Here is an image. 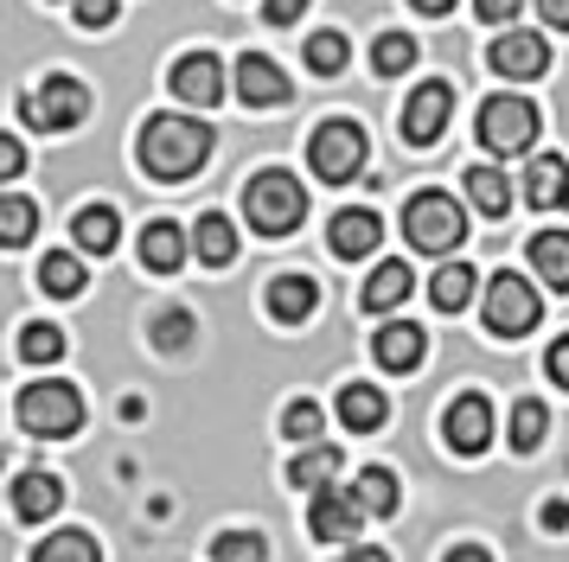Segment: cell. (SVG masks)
I'll return each instance as SVG.
<instances>
[{
    "mask_svg": "<svg viewBox=\"0 0 569 562\" xmlns=\"http://www.w3.org/2000/svg\"><path fill=\"white\" fill-rule=\"evenodd\" d=\"M192 250H199V262H211V269L237 262V224L231 218H218V211H206L199 230H192Z\"/></svg>",
    "mask_w": 569,
    "mask_h": 562,
    "instance_id": "484cf974",
    "label": "cell"
},
{
    "mask_svg": "<svg viewBox=\"0 0 569 562\" xmlns=\"http://www.w3.org/2000/svg\"><path fill=\"white\" fill-rule=\"evenodd\" d=\"M58 505H64V485H58V473H20V480H13V518L46 524Z\"/></svg>",
    "mask_w": 569,
    "mask_h": 562,
    "instance_id": "d6986e66",
    "label": "cell"
},
{
    "mask_svg": "<svg viewBox=\"0 0 569 562\" xmlns=\"http://www.w3.org/2000/svg\"><path fill=\"white\" fill-rule=\"evenodd\" d=\"M543 429H550V415H543V403L538 397H525V403H512V448L518 454H531L543 441Z\"/></svg>",
    "mask_w": 569,
    "mask_h": 562,
    "instance_id": "d590c367",
    "label": "cell"
},
{
    "mask_svg": "<svg viewBox=\"0 0 569 562\" xmlns=\"http://www.w3.org/2000/svg\"><path fill=\"white\" fill-rule=\"evenodd\" d=\"M20 173H27V148H20L13 134H0V185H7V179H20Z\"/></svg>",
    "mask_w": 569,
    "mask_h": 562,
    "instance_id": "60d3db41",
    "label": "cell"
},
{
    "mask_svg": "<svg viewBox=\"0 0 569 562\" xmlns=\"http://www.w3.org/2000/svg\"><path fill=\"white\" fill-rule=\"evenodd\" d=\"M538 13L557 26V32H569V0H538Z\"/></svg>",
    "mask_w": 569,
    "mask_h": 562,
    "instance_id": "f6af8a7d",
    "label": "cell"
},
{
    "mask_svg": "<svg viewBox=\"0 0 569 562\" xmlns=\"http://www.w3.org/2000/svg\"><path fill=\"white\" fill-rule=\"evenodd\" d=\"M441 441H448L455 454H487L492 448V403L480 390H461L455 403L441 409Z\"/></svg>",
    "mask_w": 569,
    "mask_h": 562,
    "instance_id": "30bf717a",
    "label": "cell"
},
{
    "mask_svg": "<svg viewBox=\"0 0 569 562\" xmlns=\"http://www.w3.org/2000/svg\"><path fill=\"white\" fill-rule=\"evenodd\" d=\"M487 64L499 77H543L550 71V39L543 32H506V39H492V51H487Z\"/></svg>",
    "mask_w": 569,
    "mask_h": 562,
    "instance_id": "4fadbf2b",
    "label": "cell"
},
{
    "mask_svg": "<svg viewBox=\"0 0 569 562\" xmlns=\"http://www.w3.org/2000/svg\"><path fill=\"white\" fill-rule=\"evenodd\" d=\"M71 237H78L83 255H109L116 250V237H122V218H116L109 204H83L78 224H71Z\"/></svg>",
    "mask_w": 569,
    "mask_h": 562,
    "instance_id": "d4e9b609",
    "label": "cell"
},
{
    "mask_svg": "<svg viewBox=\"0 0 569 562\" xmlns=\"http://www.w3.org/2000/svg\"><path fill=\"white\" fill-rule=\"evenodd\" d=\"M531 141H538V109L525 97H492L487 109H480V148L531 153Z\"/></svg>",
    "mask_w": 569,
    "mask_h": 562,
    "instance_id": "ba28073f",
    "label": "cell"
},
{
    "mask_svg": "<svg viewBox=\"0 0 569 562\" xmlns=\"http://www.w3.org/2000/svg\"><path fill=\"white\" fill-rule=\"evenodd\" d=\"M385 415H390V403H385L378 383H346V390H339V422H346L352 434H378Z\"/></svg>",
    "mask_w": 569,
    "mask_h": 562,
    "instance_id": "ffe728a7",
    "label": "cell"
},
{
    "mask_svg": "<svg viewBox=\"0 0 569 562\" xmlns=\"http://www.w3.org/2000/svg\"><path fill=\"white\" fill-rule=\"evenodd\" d=\"M352 499L365 505V518H390L403 492H397V473H390V466H365L359 480H352Z\"/></svg>",
    "mask_w": 569,
    "mask_h": 562,
    "instance_id": "4316f807",
    "label": "cell"
},
{
    "mask_svg": "<svg viewBox=\"0 0 569 562\" xmlns=\"http://www.w3.org/2000/svg\"><path fill=\"white\" fill-rule=\"evenodd\" d=\"M346 58H352V46H346L339 32H313L308 39V71L313 77H339L346 71Z\"/></svg>",
    "mask_w": 569,
    "mask_h": 562,
    "instance_id": "8d00e7d4",
    "label": "cell"
},
{
    "mask_svg": "<svg viewBox=\"0 0 569 562\" xmlns=\"http://www.w3.org/2000/svg\"><path fill=\"white\" fill-rule=\"evenodd\" d=\"M148 339H154L160 352H186V345L199 339V320H192L186 307H160V313H154V327H148Z\"/></svg>",
    "mask_w": 569,
    "mask_h": 562,
    "instance_id": "1f68e13d",
    "label": "cell"
},
{
    "mask_svg": "<svg viewBox=\"0 0 569 562\" xmlns=\"http://www.w3.org/2000/svg\"><path fill=\"white\" fill-rule=\"evenodd\" d=\"M32 562H103L97 556V536L83 531H52L39 550H32Z\"/></svg>",
    "mask_w": 569,
    "mask_h": 562,
    "instance_id": "d6a6232c",
    "label": "cell"
},
{
    "mask_svg": "<svg viewBox=\"0 0 569 562\" xmlns=\"http://www.w3.org/2000/svg\"><path fill=\"white\" fill-rule=\"evenodd\" d=\"M313 307H320V288H313V275H276V281H269V313H276L282 327H301V320H313Z\"/></svg>",
    "mask_w": 569,
    "mask_h": 562,
    "instance_id": "44dd1931",
    "label": "cell"
},
{
    "mask_svg": "<svg viewBox=\"0 0 569 562\" xmlns=\"http://www.w3.org/2000/svg\"><path fill=\"white\" fill-rule=\"evenodd\" d=\"M448 116H455V83H441V77L416 83L410 102H403V141H410V148H436Z\"/></svg>",
    "mask_w": 569,
    "mask_h": 562,
    "instance_id": "9c48e42d",
    "label": "cell"
},
{
    "mask_svg": "<svg viewBox=\"0 0 569 562\" xmlns=\"http://www.w3.org/2000/svg\"><path fill=\"white\" fill-rule=\"evenodd\" d=\"M20 116L39 134H64V128H78L90 116V90H83L78 77H46V83H32L27 97H20Z\"/></svg>",
    "mask_w": 569,
    "mask_h": 562,
    "instance_id": "5b68a950",
    "label": "cell"
},
{
    "mask_svg": "<svg viewBox=\"0 0 569 562\" xmlns=\"http://www.w3.org/2000/svg\"><path fill=\"white\" fill-rule=\"evenodd\" d=\"M518 7H525V0H473V13H480L487 26H506V20L518 13Z\"/></svg>",
    "mask_w": 569,
    "mask_h": 562,
    "instance_id": "ee69618b",
    "label": "cell"
},
{
    "mask_svg": "<svg viewBox=\"0 0 569 562\" xmlns=\"http://www.w3.org/2000/svg\"><path fill=\"white\" fill-rule=\"evenodd\" d=\"M538 313H543V301L525 275L499 269V275L487 281V332L492 339H525V332L538 327Z\"/></svg>",
    "mask_w": 569,
    "mask_h": 562,
    "instance_id": "8992f818",
    "label": "cell"
},
{
    "mask_svg": "<svg viewBox=\"0 0 569 562\" xmlns=\"http://www.w3.org/2000/svg\"><path fill=\"white\" fill-rule=\"evenodd\" d=\"M186 262V230L173 218H154V224L141 230V269H154V275H173Z\"/></svg>",
    "mask_w": 569,
    "mask_h": 562,
    "instance_id": "7402d4cb",
    "label": "cell"
},
{
    "mask_svg": "<svg viewBox=\"0 0 569 562\" xmlns=\"http://www.w3.org/2000/svg\"><path fill=\"white\" fill-rule=\"evenodd\" d=\"M339 562H390V556H385V550H371V543H352Z\"/></svg>",
    "mask_w": 569,
    "mask_h": 562,
    "instance_id": "c3c4849f",
    "label": "cell"
},
{
    "mask_svg": "<svg viewBox=\"0 0 569 562\" xmlns=\"http://www.w3.org/2000/svg\"><path fill=\"white\" fill-rule=\"evenodd\" d=\"M39 288H46V294H58V301L83 294V262L71 250H52L46 262H39Z\"/></svg>",
    "mask_w": 569,
    "mask_h": 562,
    "instance_id": "4dcf8cb0",
    "label": "cell"
},
{
    "mask_svg": "<svg viewBox=\"0 0 569 562\" xmlns=\"http://www.w3.org/2000/svg\"><path fill=\"white\" fill-rule=\"evenodd\" d=\"M543 371H550V383H563V390H569V332L543 352Z\"/></svg>",
    "mask_w": 569,
    "mask_h": 562,
    "instance_id": "7bdbcfd3",
    "label": "cell"
},
{
    "mask_svg": "<svg viewBox=\"0 0 569 562\" xmlns=\"http://www.w3.org/2000/svg\"><path fill=\"white\" fill-rule=\"evenodd\" d=\"M20 422H27V434H46V441H64V434L83 429V397L78 383L64 378H39L20 390Z\"/></svg>",
    "mask_w": 569,
    "mask_h": 562,
    "instance_id": "3957f363",
    "label": "cell"
},
{
    "mask_svg": "<svg viewBox=\"0 0 569 562\" xmlns=\"http://www.w3.org/2000/svg\"><path fill=\"white\" fill-rule=\"evenodd\" d=\"M441 562H492V550H480V543H455Z\"/></svg>",
    "mask_w": 569,
    "mask_h": 562,
    "instance_id": "bcb514c9",
    "label": "cell"
},
{
    "mask_svg": "<svg viewBox=\"0 0 569 562\" xmlns=\"http://www.w3.org/2000/svg\"><path fill=\"white\" fill-rule=\"evenodd\" d=\"M32 230H39V204L20 199V192H0V250L32 243Z\"/></svg>",
    "mask_w": 569,
    "mask_h": 562,
    "instance_id": "f546056e",
    "label": "cell"
},
{
    "mask_svg": "<svg viewBox=\"0 0 569 562\" xmlns=\"http://www.w3.org/2000/svg\"><path fill=\"white\" fill-rule=\"evenodd\" d=\"M416 51H422V46H416L410 32H385V39L371 46V71H378V77H403L416 64Z\"/></svg>",
    "mask_w": 569,
    "mask_h": 562,
    "instance_id": "836d02e7",
    "label": "cell"
},
{
    "mask_svg": "<svg viewBox=\"0 0 569 562\" xmlns=\"http://www.w3.org/2000/svg\"><path fill=\"white\" fill-rule=\"evenodd\" d=\"M531 269H538L543 288L569 294V230H538L531 237Z\"/></svg>",
    "mask_w": 569,
    "mask_h": 562,
    "instance_id": "603a6c76",
    "label": "cell"
},
{
    "mask_svg": "<svg viewBox=\"0 0 569 562\" xmlns=\"http://www.w3.org/2000/svg\"><path fill=\"white\" fill-rule=\"evenodd\" d=\"M313 0H262V13H269V26H295L301 13H308Z\"/></svg>",
    "mask_w": 569,
    "mask_h": 562,
    "instance_id": "b9f144b4",
    "label": "cell"
},
{
    "mask_svg": "<svg viewBox=\"0 0 569 562\" xmlns=\"http://www.w3.org/2000/svg\"><path fill=\"white\" fill-rule=\"evenodd\" d=\"M378 237H385V224H378V211H339L333 230H327V243H333V255H346V262H359V255L378 250Z\"/></svg>",
    "mask_w": 569,
    "mask_h": 562,
    "instance_id": "2e32d148",
    "label": "cell"
},
{
    "mask_svg": "<svg viewBox=\"0 0 569 562\" xmlns=\"http://www.w3.org/2000/svg\"><path fill=\"white\" fill-rule=\"evenodd\" d=\"M403 237H410L422 255H448L467 237V211L448 192H416L403 204Z\"/></svg>",
    "mask_w": 569,
    "mask_h": 562,
    "instance_id": "277c9868",
    "label": "cell"
},
{
    "mask_svg": "<svg viewBox=\"0 0 569 562\" xmlns=\"http://www.w3.org/2000/svg\"><path fill=\"white\" fill-rule=\"evenodd\" d=\"M543 531H569V505L550 499V505H543Z\"/></svg>",
    "mask_w": 569,
    "mask_h": 562,
    "instance_id": "7dc6e473",
    "label": "cell"
},
{
    "mask_svg": "<svg viewBox=\"0 0 569 562\" xmlns=\"http://www.w3.org/2000/svg\"><path fill=\"white\" fill-rule=\"evenodd\" d=\"M410 288H416L410 262H378V269H371V281H365L359 307H365V313H397V307L410 301Z\"/></svg>",
    "mask_w": 569,
    "mask_h": 562,
    "instance_id": "e0dca14e",
    "label": "cell"
},
{
    "mask_svg": "<svg viewBox=\"0 0 569 562\" xmlns=\"http://www.w3.org/2000/svg\"><path fill=\"white\" fill-rule=\"evenodd\" d=\"M243 211H250V230L262 237H288V230H301L308 218V192H301V179L282 173V167H269L243 185Z\"/></svg>",
    "mask_w": 569,
    "mask_h": 562,
    "instance_id": "7a4b0ae2",
    "label": "cell"
},
{
    "mask_svg": "<svg viewBox=\"0 0 569 562\" xmlns=\"http://www.w3.org/2000/svg\"><path fill=\"white\" fill-rule=\"evenodd\" d=\"M211 141L218 134L206 122H192V116H148L134 153H141V167L154 179H192L211 160Z\"/></svg>",
    "mask_w": 569,
    "mask_h": 562,
    "instance_id": "6da1fadb",
    "label": "cell"
},
{
    "mask_svg": "<svg viewBox=\"0 0 569 562\" xmlns=\"http://www.w3.org/2000/svg\"><path fill=\"white\" fill-rule=\"evenodd\" d=\"M237 97L250 102V109H282L288 102V77L276 58H262V51H243L237 58Z\"/></svg>",
    "mask_w": 569,
    "mask_h": 562,
    "instance_id": "5bb4252c",
    "label": "cell"
},
{
    "mask_svg": "<svg viewBox=\"0 0 569 562\" xmlns=\"http://www.w3.org/2000/svg\"><path fill=\"white\" fill-rule=\"evenodd\" d=\"M563 211H569V192H563Z\"/></svg>",
    "mask_w": 569,
    "mask_h": 562,
    "instance_id": "f907efd6",
    "label": "cell"
},
{
    "mask_svg": "<svg viewBox=\"0 0 569 562\" xmlns=\"http://www.w3.org/2000/svg\"><path fill=\"white\" fill-rule=\"evenodd\" d=\"M422 352H429V332L416 327V320H390V327H378V339H371V358L385 364L390 378L422 371Z\"/></svg>",
    "mask_w": 569,
    "mask_h": 562,
    "instance_id": "7c38bea8",
    "label": "cell"
},
{
    "mask_svg": "<svg viewBox=\"0 0 569 562\" xmlns=\"http://www.w3.org/2000/svg\"><path fill=\"white\" fill-rule=\"evenodd\" d=\"M320 422H327V415H320V403H308V397H295V403L282 409V434L288 441H301V448L320 441Z\"/></svg>",
    "mask_w": 569,
    "mask_h": 562,
    "instance_id": "f35d334b",
    "label": "cell"
},
{
    "mask_svg": "<svg viewBox=\"0 0 569 562\" xmlns=\"http://www.w3.org/2000/svg\"><path fill=\"white\" fill-rule=\"evenodd\" d=\"M116 13H122V0H78V26H90V32L116 26Z\"/></svg>",
    "mask_w": 569,
    "mask_h": 562,
    "instance_id": "ab89813d",
    "label": "cell"
},
{
    "mask_svg": "<svg viewBox=\"0 0 569 562\" xmlns=\"http://www.w3.org/2000/svg\"><path fill=\"white\" fill-rule=\"evenodd\" d=\"M173 97L199 102V109H211V102L224 97V64H218V51H186L180 64H173Z\"/></svg>",
    "mask_w": 569,
    "mask_h": 562,
    "instance_id": "9a60e30c",
    "label": "cell"
},
{
    "mask_svg": "<svg viewBox=\"0 0 569 562\" xmlns=\"http://www.w3.org/2000/svg\"><path fill=\"white\" fill-rule=\"evenodd\" d=\"M308 167L327 179V185H346V179L365 167V128L346 122V116L320 122L313 128V141H308Z\"/></svg>",
    "mask_w": 569,
    "mask_h": 562,
    "instance_id": "52a82bcc",
    "label": "cell"
},
{
    "mask_svg": "<svg viewBox=\"0 0 569 562\" xmlns=\"http://www.w3.org/2000/svg\"><path fill=\"white\" fill-rule=\"evenodd\" d=\"M455 0H416V13H448Z\"/></svg>",
    "mask_w": 569,
    "mask_h": 562,
    "instance_id": "681fc988",
    "label": "cell"
},
{
    "mask_svg": "<svg viewBox=\"0 0 569 562\" xmlns=\"http://www.w3.org/2000/svg\"><path fill=\"white\" fill-rule=\"evenodd\" d=\"M211 562H269V543L257 531H224L211 536Z\"/></svg>",
    "mask_w": 569,
    "mask_h": 562,
    "instance_id": "74e56055",
    "label": "cell"
},
{
    "mask_svg": "<svg viewBox=\"0 0 569 562\" xmlns=\"http://www.w3.org/2000/svg\"><path fill=\"white\" fill-rule=\"evenodd\" d=\"M467 199H473V211H487V218H506L512 211V179L499 173V167H473L467 173Z\"/></svg>",
    "mask_w": 569,
    "mask_h": 562,
    "instance_id": "83f0119b",
    "label": "cell"
},
{
    "mask_svg": "<svg viewBox=\"0 0 569 562\" xmlns=\"http://www.w3.org/2000/svg\"><path fill=\"white\" fill-rule=\"evenodd\" d=\"M339 466H346V460H339V448H327V441H313V448H301V454L288 460V485H295V492H327V485L339 480Z\"/></svg>",
    "mask_w": 569,
    "mask_h": 562,
    "instance_id": "ac0fdd59",
    "label": "cell"
},
{
    "mask_svg": "<svg viewBox=\"0 0 569 562\" xmlns=\"http://www.w3.org/2000/svg\"><path fill=\"white\" fill-rule=\"evenodd\" d=\"M563 192H569V167L557 160V153H538V160H531V173H525V199L538 204V211H557Z\"/></svg>",
    "mask_w": 569,
    "mask_h": 562,
    "instance_id": "cb8c5ba5",
    "label": "cell"
},
{
    "mask_svg": "<svg viewBox=\"0 0 569 562\" xmlns=\"http://www.w3.org/2000/svg\"><path fill=\"white\" fill-rule=\"evenodd\" d=\"M371 524L365 518V505L352 499V485L339 492V485H327V492H313V511H308V531L320 536V543H359V531Z\"/></svg>",
    "mask_w": 569,
    "mask_h": 562,
    "instance_id": "8fae6325",
    "label": "cell"
},
{
    "mask_svg": "<svg viewBox=\"0 0 569 562\" xmlns=\"http://www.w3.org/2000/svg\"><path fill=\"white\" fill-rule=\"evenodd\" d=\"M473 288H480V281H473V269H467V262H441L436 281H429V301H436L441 313H461V307L473 301Z\"/></svg>",
    "mask_w": 569,
    "mask_h": 562,
    "instance_id": "f1b7e54d",
    "label": "cell"
},
{
    "mask_svg": "<svg viewBox=\"0 0 569 562\" xmlns=\"http://www.w3.org/2000/svg\"><path fill=\"white\" fill-rule=\"evenodd\" d=\"M20 358H27V364H58V358H64V332H58L52 320H32V327L20 332Z\"/></svg>",
    "mask_w": 569,
    "mask_h": 562,
    "instance_id": "e575fe53",
    "label": "cell"
}]
</instances>
